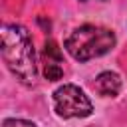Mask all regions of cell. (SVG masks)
Masks as SVG:
<instances>
[{
	"instance_id": "obj_7",
	"label": "cell",
	"mask_w": 127,
	"mask_h": 127,
	"mask_svg": "<svg viewBox=\"0 0 127 127\" xmlns=\"http://www.w3.org/2000/svg\"><path fill=\"white\" fill-rule=\"evenodd\" d=\"M2 127H38V125L26 119H4Z\"/></svg>"
},
{
	"instance_id": "obj_4",
	"label": "cell",
	"mask_w": 127,
	"mask_h": 127,
	"mask_svg": "<svg viewBox=\"0 0 127 127\" xmlns=\"http://www.w3.org/2000/svg\"><path fill=\"white\" fill-rule=\"evenodd\" d=\"M95 89L99 95H105V97H115L119 91H121V79L117 73L113 71H103L97 75L95 79Z\"/></svg>"
},
{
	"instance_id": "obj_5",
	"label": "cell",
	"mask_w": 127,
	"mask_h": 127,
	"mask_svg": "<svg viewBox=\"0 0 127 127\" xmlns=\"http://www.w3.org/2000/svg\"><path fill=\"white\" fill-rule=\"evenodd\" d=\"M44 58L48 60V64H60L62 62L64 54H62V50L58 48V44L54 40H48L44 44Z\"/></svg>"
},
{
	"instance_id": "obj_1",
	"label": "cell",
	"mask_w": 127,
	"mask_h": 127,
	"mask_svg": "<svg viewBox=\"0 0 127 127\" xmlns=\"http://www.w3.org/2000/svg\"><path fill=\"white\" fill-rule=\"evenodd\" d=\"M2 60L14 77L24 85H34L38 77L36 52L28 30L20 24H6L2 28Z\"/></svg>"
},
{
	"instance_id": "obj_3",
	"label": "cell",
	"mask_w": 127,
	"mask_h": 127,
	"mask_svg": "<svg viewBox=\"0 0 127 127\" xmlns=\"http://www.w3.org/2000/svg\"><path fill=\"white\" fill-rule=\"evenodd\" d=\"M54 111L64 119L89 117L93 111V105L81 87L73 83H64L54 91Z\"/></svg>"
},
{
	"instance_id": "obj_6",
	"label": "cell",
	"mask_w": 127,
	"mask_h": 127,
	"mask_svg": "<svg viewBox=\"0 0 127 127\" xmlns=\"http://www.w3.org/2000/svg\"><path fill=\"white\" fill-rule=\"evenodd\" d=\"M44 75L48 81H58L64 77V69L58 65V64H46V69H44Z\"/></svg>"
},
{
	"instance_id": "obj_2",
	"label": "cell",
	"mask_w": 127,
	"mask_h": 127,
	"mask_svg": "<svg viewBox=\"0 0 127 127\" xmlns=\"http://www.w3.org/2000/svg\"><path fill=\"white\" fill-rule=\"evenodd\" d=\"M113 46H115V34L109 28L95 26V24H83L75 28L65 40L67 54L77 62L99 58L107 54Z\"/></svg>"
},
{
	"instance_id": "obj_8",
	"label": "cell",
	"mask_w": 127,
	"mask_h": 127,
	"mask_svg": "<svg viewBox=\"0 0 127 127\" xmlns=\"http://www.w3.org/2000/svg\"><path fill=\"white\" fill-rule=\"evenodd\" d=\"M79 2H85V0H79Z\"/></svg>"
}]
</instances>
